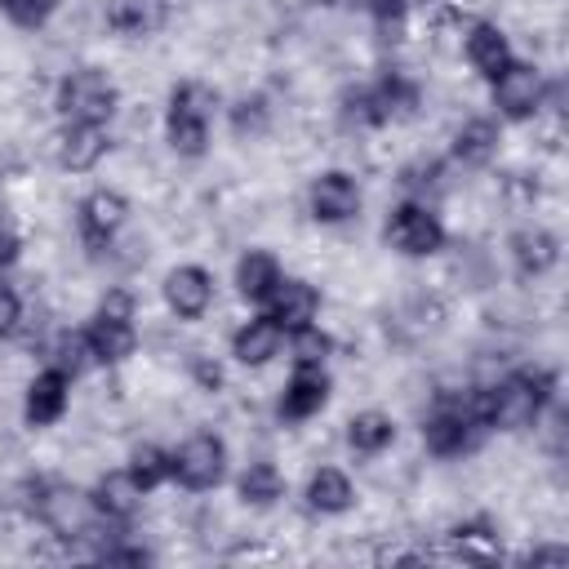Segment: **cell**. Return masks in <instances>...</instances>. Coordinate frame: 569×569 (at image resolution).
<instances>
[{"instance_id":"28","label":"cell","mask_w":569,"mask_h":569,"mask_svg":"<svg viewBox=\"0 0 569 569\" xmlns=\"http://www.w3.org/2000/svg\"><path fill=\"white\" fill-rule=\"evenodd\" d=\"M396 187L409 200L436 204V196L449 187V160H440V156H413V160H405L396 169Z\"/></svg>"},{"instance_id":"7","label":"cell","mask_w":569,"mask_h":569,"mask_svg":"<svg viewBox=\"0 0 569 569\" xmlns=\"http://www.w3.org/2000/svg\"><path fill=\"white\" fill-rule=\"evenodd\" d=\"M382 244L405 262H427L449 249V227L436 213V204L400 196L382 218Z\"/></svg>"},{"instance_id":"26","label":"cell","mask_w":569,"mask_h":569,"mask_svg":"<svg viewBox=\"0 0 569 569\" xmlns=\"http://www.w3.org/2000/svg\"><path fill=\"white\" fill-rule=\"evenodd\" d=\"M400 436V422L387 413V409H356L347 422H342V440L356 458H382Z\"/></svg>"},{"instance_id":"23","label":"cell","mask_w":569,"mask_h":569,"mask_svg":"<svg viewBox=\"0 0 569 569\" xmlns=\"http://www.w3.org/2000/svg\"><path fill=\"white\" fill-rule=\"evenodd\" d=\"M169 18H173V0H107L102 4V22L120 40H151L169 27Z\"/></svg>"},{"instance_id":"9","label":"cell","mask_w":569,"mask_h":569,"mask_svg":"<svg viewBox=\"0 0 569 569\" xmlns=\"http://www.w3.org/2000/svg\"><path fill=\"white\" fill-rule=\"evenodd\" d=\"M231 476V449L218 431H187L173 449H169V485L187 489V493H213L218 485H227Z\"/></svg>"},{"instance_id":"32","label":"cell","mask_w":569,"mask_h":569,"mask_svg":"<svg viewBox=\"0 0 569 569\" xmlns=\"http://www.w3.org/2000/svg\"><path fill=\"white\" fill-rule=\"evenodd\" d=\"M49 365L67 369L71 378H80V373L98 369V360H93V347H89V333H84V325H76V329H58V338H53V347H49Z\"/></svg>"},{"instance_id":"34","label":"cell","mask_w":569,"mask_h":569,"mask_svg":"<svg viewBox=\"0 0 569 569\" xmlns=\"http://www.w3.org/2000/svg\"><path fill=\"white\" fill-rule=\"evenodd\" d=\"M107 533L111 538L93 547L98 560H107V565H151L156 560V551L147 542H129V525H107Z\"/></svg>"},{"instance_id":"21","label":"cell","mask_w":569,"mask_h":569,"mask_svg":"<svg viewBox=\"0 0 569 569\" xmlns=\"http://www.w3.org/2000/svg\"><path fill=\"white\" fill-rule=\"evenodd\" d=\"M280 280H284V262L262 244L240 249V258L231 262V289L244 307H267V298L276 293Z\"/></svg>"},{"instance_id":"19","label":"cell","mask_w":569,"mask_h":569,"mask_svg":"<svg viewBox=\"0 0 569 569\" xmlns=\"http://www.w3.org/2000/svg\"><path fill=\"white\" fill-rule=\"evenodd\" d=\"M507 258H511V271L520 280H542L560 262V236L547 222H520L507 236Z\"/></svg>"},{"instance_id":"36","label":"cell","mask_w":569,"mask_h":569,"mask_svg":"<svg viewBox=\"0 0 569 569\" xmlns=\"http://www.w3.org/2000/svg\"><path fill=\"white\" fill-rule=\"evenodd\" d=\"M356 4L365 9V18L378 27L382 40H396L409 22V9H413V0H356Z\"/></svg>"},{"instance_id":"33","label":"cell","mask_w":569,"mask_h":569,"mask_svg":"<svg viewBox=\"0 0 569 569\" xmlns=\"http://www.w3.org/2000/svg\"><path fill=\"white\" fill-rule=\"evenodd\" d=\"M236 138H262L271 129V102L262 93H240L231 107H222Z\"/></svg>"},{"instance_id":"13","label":"cell","mask_w":569,"mask_h":569,"mask_svg":"<svg viewBox=\"0 0 569 569\" xmlns=\"http://www.w3.org/2000/svg\"><path fill=\"white\" fill-rule=\"evenodd\" d=\"M160 298H164V311L182 325H196L213 311L218 302V276L204 267V262H178L164 271L160 280Z\"/></svg>"},{"instance_id":"16","label":"cell","mask_w":569,"mask_h":569,"mask_svg":"<svg viewBox=\"0 0 569 569\" xmlns=\"http://www.w3.org/2000/svg\"><path fill=\"white\" fill-rule=\"evenodd\" d=\"M107 156H111V124L58 120V129H53V164L62 173H93Z\"/></svg>"},{"instance_id":"30","label":"cell","mask_w":569,"mask_h":569,"mask_svg":"<svg viewBox=\"0 0 569 569\" xmlns=\"http://www.w3.org/2000/svg\"><path fill=\"white\" fill-rule=\"evenodd\" d=\"M124 471H129L147 493H156V489L169 485V449L156 445V440H138V445H129V453H124Z\"/></svg>"},{"instance_id":"1","label":"cell","mask_w":569,"mask_h":569,"mask_svg":"<svg viewBox=\"0 0 569 569\" xmlns=\"http://www.w3.org/2000/svg\"><path fill=\"white\" fill-rule=\"evenodd\" d=\"M485 400V427L502 436L538 431L547 409L560 400V373L551 365H516L489 387H480Z\"/></svg>"},{"instance_id":"12","label":"cell","mask_w":569,"mask_h":569,"mask_svg":"<svg viewBox=\"0 0 569 569\" xmlns=\"http://www.w3.org/2000/svg\"><path fill=\"white\" fill-rule=\"evenodd\" d=\"M307 218L320 222V227H347L351 218H360L365 209V187L351 169H320L311 182H307Z\"/></svg>"},{"instance_id":"22","label":"cell","mask_w":569,"mask_h":569,"mask_svg":"<svg viewBox=\"0 0 569 569\" xmlns=\"http://www.w3.org/2000/svg\"><path fill=\"white\" fill-rule=\"evenodd\" d=\"M502 147V120L498 116H467L449 133V164L458 169H489Z\"/></svg>"},{"instance_id":"8","label":"cell","mask_w":569,"mask_h":569,"mask_svg":"<svg viewBox=\"0 0 569 569\" xmlns=\"http://www.w3.org/2000/svg\"><path fill=\"white\" fill-rule=\"evenodd\" d=\"M53 111L58 120H76V124H111L120 111V84L93 62L71 67L53 84Z\"/></svg>"},{"instance_id":"15","label":"cell","mask_w":569,"mask_h":569,"mask_svg":"<svg viewBox=\"0 0 569 569\" xmlns=\"http://www.w3.org/2000/svg\"><path fill=\"white\" fill-rule=\"evenodd\" d=\"M71 387L76 378L58 365H40L27 387H22V427L27 431H49L71 413Z\"/></svg>"},{"instance_id":"18","label":"cell","mask_w":569,"mask_h":569,"mask_svg":"<svg viewBox=\"0 0 569 569\" xmlns=\"http://www.w3.org/2000/svg\"><path fill=\"white\" fill-rule=\"evenodd\" d=\"M147 498H151V493L124 471V462L111 467V471H102V476L89 485V502H93V511H98L102 525H133V520L142 516Z\"/></svg>"},{"instance_id":"4","label":"cell","mask_w":569,"mask_h":569,"mask_svg":"<svg viewBox=\"0 0 569 569\" xmlns=\"http://www.w3.org/2000/svg\"><path fill=\"white\" fill-rule=\"evenodd\" d=\"M222 120V93L200 80V76H187V80H173L169 84V98H164V142L178 160H200L213 142V124Z\"/></svg>"},{"instance_id":"38","label":"cell","mask_w":569,"mask_h":569,"mask_svg":"<svg viewBox=\"0 0 569 569\" xmlns=\"http://www.w3.org/2000/svg\"><path fill=\"white\" fill-rule=\"evenodd\" d=\"M187 373H191V382H196L204 396H213V391L222 387V365H218L213 356H191V360H187Z\"/></svg>"},{"instance_id":"10","label":"cell","mask_w":569,"mask_h":569,"mask_svg":"<svg viewBox=\"0 0 569 569\" xmlns=\"http://www.w3.org/2000/svg\"><path fill=\"white\" fill-rule=\"evenodd\" d=\"M489 102H493V116L502 124H529L542 116V107H551V80L538 62L529 58H511L493 80H489Z\"/></svg>"},{"instance_id":"24","label":"cell","mask_w":569,"mask_h":569,"mask_svg":"<svg viewBox=\"0 0 569 569\" xmlns=\"http://www.w3.org/2000/svg\"><path fill=\"white\" fill-rule=\"evenodd\" d=\"M320 307H325V293H320V284L316 280H307V276H289L284 271V280L276 284V293L267 298V316L289 333V329H298V325H311V320H320Z\"/></svg>"},{"instance_id":"3","label":"cell","mask_w":569,"mask_h":569,"mask_svg":"<svg viewBox=\"0 0 569 569\" xmlns=\"http://www.w3.org/2000/svg\"><path fill=\"white\" fill-rule=\"evenodd\" d=\"M422 107V84L405 71H378L373 80L347 84L338 93V120L342 129H387L413 120Z\"/></svg>"},{"instance_id":"35","label":"cell","mask_w":569,"mask_h":569,"mask_svg":"<svg viewBox=\"0 0 569 569\" xmlns=\"http://www.w3.org/2000/svg\"><path fill=\"white\" fill-rule=\"evenodd\" d=\"M62 0H0V18L18 31H44Z\"/></svg>"},{"instance_id":"17","label":"cell","mask_w":569,"mask_h":569,"mask_svg":"<svg viewBox=\"0 0 569 569\" xmlns=\"http://www.w3.org/2000/svg\"><path fill=\"white\" fill-rule=\"evenodd\" d=\"M227 356H231L240 369H267L276 356H284V329L258 307V311H249V316L231 329Z\"/></svg>"},{"instance_id":"20","label":"cell","mask_w":569,"mask_h":569,"mask_svg":"<svg viewBox=\"0 0 569 569\" xmlns=\"http://www.w3.org/2000/svg\"><path fill=\"white\" fill-rule=\"evenodd\" d=\"M298 498H302V507H307L311 516L333 520V516H347V511L356 507L360 493H356V480H351L347 467H338V462H320V467L307 471Z\"/></svg>"},{"instance_id":"6","label":"cell","mask_w":569,"mask_h":569,"mask_svg":"<svg viewBox=\"0 0 569 569\" xmlns=\"http://www.w3.org/2000/svg\"><path fill=\"white\" fill-rule=\"evenodd\" d=\"M27 489H31V502H27L31 516H36L53 538L80 542V538L102 533V520H98V511H93V502H89V489L67 485V480H49V476L31 480Z\"/></svg>"},{"instance_id":"39","label":"cell","mask_w":569,"mask_h":569,"mask_svg":"<svg viewBox=\"0 0 569 569\" xmlns=\"http://www.w3.org/2000/svg\"><path fill=\"white\" fill-rule=\"evenodd\" d=\"M18 258H22V236H18L13 227L0 222V271H13Z\"/></svg>"},{"instance_id":"14","label":"cell","mask_w":569,"mask_h":569,"mask_svg":"<svg viewBox=\"0 0 569 569\" xmlns=\"http://www.w3.org/2000/svg\"><path fill=\"white\" fill-rule=\"evenodd\" d=\"M333 400V373L329 365H293L289 378L280 382V396H276V418L284 427H302L311 418H320Z\"/></svg>"},{"instance_id":"31","label":"cell","mask_w":569,"mask_h":569,"mask_svg":"<svg viewBox=\"0 0 569 569\" xmlns=\"http://www.w3.org/2000/svg\"><path fill=\"white\" fill-rule=\"evenodd\" d=\"M284 351H289V365H329L333 356V333L311 320V325H298L284 333Z\"/></svg>"},{"instance_id":"37","label":"cell","mask_w":569,"mask_h":569,"mask_svg":"<svg viewBox=\"0 0 569 569\" xmlns=\"http://www.w3.org/2000/svg\"><path fill=\"white\" fill-rule=\"evenodd\" d=\"M22 325V293L13 289L9 271H0V338H9Z\"/></svg>"},{"instance_id":"5","label":"cell","mask_w":569,"mask_h":569,"mask_svg":"<svg viewBox=\"0 0 569 569\" xmlns=\"http://www.w3.org/2000/svg\"><path fill=\"white\" fill-rule=\"evenodd\" d=\"M89 347L98 369H120L138 356V298L129 289H107L93 307V316L84 320Z\"/></svg>"},{"instance_id":"11","label":"cell","mask_w":569,"mask_h":569,"mask_svg":"<svg viewBox=\"0 0 569 569\" xmlns=\"http://www.w3.org/2000/svg\"><path fill=\"white\" fill-rule=\"evenodd\" d=\"M129 196L120 187H89L76 209H71V222H76V240L89 249V253H102L120 240V231L129 227Z\"/></svg>"},{"instance_id":"2","label":"cell","mask_w":569,"mask_h":569,"mask_svg":"<svg viewBox=\"0 0 569 569\" xmlns=\"http://www.w3.org/2000/svg\"><path fill=\"white\" fill-rule=\"evenodd\" d=\"M422 449L436 458V462H453V458H467L485 445L489 427H485V400H480V387H458V391H436L431 409L422 413Z\"/></svg>"},{"instance_id":"29","label":"cell","mask_w":569,"mask_h":569,"mask_svg":"<svg viewBox=\"0 0 569 569\" xmlns=\"http://www.w3.org/2000/svg\"><path fill=\"white\" fill-rule=\"evenodd\" d=\"M449 542L462 560H498L502 556V538H498V525L489 516H471V520L449 525Z\"/></svg>"},{"instance_id":"25","label":"cell","mask_w":569,"mask_h":569,"mask_svg":"<svg viewBox=\"0 0 569 569\" xmlns=\"http://www.w3.org/2000/svg\"><path fill=\"white\" fill-rule=\"evenodd\" d=\"M462 58H467V67L489 84V80L516 58V49H511V36H507L498 22L476 18V22H467V31H462Z\"/></svg>"},{"instance_id":"27","label":"cell","mask_w":569,"mask_h":569,"mask_svg":"<svg viewBox=\"0 0 569 569\" xmlns=\"http://www.w3.org/2000/svg\"><path fill=\"white\" fill-rule=\"evenodd\" d=\"M284 493H289V480L271 458H253L236 471V498L249 511H271L276 502H284Z\"/></svg>"}]
</instances>
